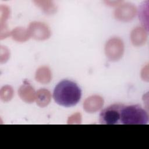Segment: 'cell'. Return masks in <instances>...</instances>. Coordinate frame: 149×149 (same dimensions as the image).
<instances>
[{"label":"cell","mask_w":149,"mask_h":149,"mask_svg":"<svg viewBox=\"0 0 149 149\" xmlns=\"http://www.w3.org/2000/svg\"><path fill=\"white\" fill-rule=\"evenodd\" d=\"M18 93L21 99L28 103L33 102L36 98V93L34 88L26 81L20 87Z\"/></svg>","instance_id":"8"},{"label":"cell","mask_w":149,"mask_h":149,"mask_svg":"<svg viewBox=\"0 0 149 149\" xmlns=\"http://www.w3.org/2000/svg\"><path fill=\"white\" fill-rule=\"evenodd\" d=\"M35 2L47 14L54 13L56 11L55 6L51 1H35Z\"/></svg>","instance_id":"13"},{"label":"cell","mask_w":149,"mask_h":149,"mask_svg":"<svg viewBox=\"0 0 149 149\" xmlns=\"http://www.w3.org/2000/svg\"><path fill=\"white\" fill-rule=\"evenodd\" d=\"M36 79L37 81L46 84L51 80V73L48 67L43 66L37 69L36 73Z\"/></svg>","instance_id":"11"},{"label":"cell","mask_w":149,"mask_h":149,"mask_svg":"<svg viewBox=\"0 0 149 149\" xmlns=\"http://www.w3.org/2000/svg\"><path fill=\"white\" fill-rule=\"evenodd\" d=\"M81 91L80 87L73 81L64 80L55 87L53 98L59 105L70 107L76 105L80 100Z\"/></svg>","instance_id":"1"},{"label":"cell","mask_w":149,"mask_h":149,"mask_svg":"<svg viewBox=\"0 0 149 149\" xmlns=\"http://www.w3.org/2000/svg\"><path fill=\"white\" fill-rule=\"evenodd\" d=\"M120 122L123 125H146L148 122V114L139 105H123Z\"/></svg>","instance_id":"2"},{"label":"cell","mask_w":149,"mask_h":149,"mask_svg":"<svg viewBox=\"0 0 149 149\" xmlns=\"http://www.w3.org/2000/svg\"><path fill=\"white\" fill-rule=\"evenodd\" d=\"M81 121V115L80 113H75L71 116H70L68 119V123L69 124H73V123H80Z\"/></svg>","instance_id":"14"},{"label":"cell","mask_w":149,"mask_h":149,"mask_svg":"<svg viewBox=\"0 0 149 149\" xmlns=\"http://www.w3.org/2000/svg\"><path fill=\"white\" fill-rule=\"evenodd\" d=\"M123 107L122 104H113L103 109L100 114V123L103 125L120 123V112Z\"/></svg>","instance_id":"3"},{"label":"cell","mask_w":149,"mask_h":149,"mask_svg":"<svg viewBox=\"0 0 149 149\" xmlns=\"http://www.w3.org/2000/svg\"><path fill=\"white\" fill-rule=\"evenodd\" d=\"M12 37L17 41L24 42L29 39L30 34L28 30L23 28H16L12 32Z\"/></svg>","instance_id":"12"},{"label":"cell","mask_w":149,"mask_h":149,"mask_svg":"<svg viewBox=\"0 0 149 149\" xmlns=\"http://www.w3.org/2000/svg\"><path fill=\"white\" fill-rule=\"evenodd\" d=\"M136 7L131 3H126L121 5L115 11L116 19L122 21H129L133 19L136 15Z\"/></svg>","instance_id":"6"},{"label":"cell","mask_w":149,"mask_h":149,"mask_svg":"<svg viewBox=\"0 0 149 149\" xmlns=\"http://www.w3.org/2000/svg\"><path fill=\"white\" fill-rule=\"evenodd\" d=\"M107 56L112 61L119 60L122 56L124 46L121 40L118 38H113L108 41L105 47Z\"/></svg>","instance_id":"4"},{"label":"cell","mask_w":149,"mask_h":149,"mask_svg":"<svg viewBox=\"0 0 149 149\" xmlns=\"http://www.w3.org/2000/svg\"><path fill=\"white\" fill-rule=\"evenodd\" d=\"M103 99L99 95H93L88 97L84 102L83 108L89 113L95 112L101 108L103 105Z\"/></svg>","instance_id":"7"},{"label":"cell","mask_w":149,"mask_h":149,"mask_svg":"<svg viewBox=\"0 0 149 149\" xmlns=\"http://www.w3.org/2000/svg\"><path fill=\"white\" fill-rule=\"evenodd\" d=\"M30 36L38 40H44L48 38L51 32L47 25L41 22H34L30 24L28 29Z\"/></svg>","instance_id":"5"},{"label":"cell","mask_w":149,"mask_h":149,"mask_svg":"<svg viewBox=\"0 0 149 149\" xmlns=\"http://www.w3.org/2000/svg\"><path fill=\"white\" fill-rule=\"evenodd\" d=\"M147 38V31L143 28L137 27L131 33V41L135 46H141L145 44Z\"/></svg>","instance_id":"9"},{"label":"cell","mask_w":149,"mask_h":149,"mask_svg":"<svg viewBox=\"0 0 149 149\" xmlns=\"http://www.w3.org/2000/svg\"><path fill=\"white\" fill-rule=\"evenodd\" d=\"M51 93L46 89H40L36 93V102L40 107H45L48 105L51 101Z\"/></svg>","instance_id":"10"}]
</instances>
